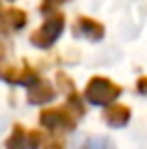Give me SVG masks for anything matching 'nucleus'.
I'll use <instances>...</instances> for the list:
<instances>
[{"mask_svg":"<svg viewBox=\"0 0 147 149\" xmlns=\"http://www.w3.org/2000/svg\"><path fill=\"white\" fill-rule=\"evenodd\" d=\"M105 123L109 127H125L131 119V109L127 105H111L107 111H105Z\"/></svg>","mask_w":147,"mask_h":149,"instance_id":"9","label":"nucleus"},{"mask_svg":"<svg viewBox=\"0 0 147 149\" xmlns=\"http://www.w3.org/2000/svg\"><path fill=\"white\" fill-rule=\"evenodd\" d=\"M121 87L105 77H93L85 87V99L93 105H111L119 99Z\"/></svg>","mask_w":147,"mask_h":149,"instance_id":"2","label":"nucleus"},{"mask_svg":"<svg viewBox=\"0 0 147 149\" xmlns=\"http://www.w3.org/2000/svg\"><path fill=\"white\" fill-rule=\"evenodd\" d=\"M26 24V12L20 8H2V32L8 34L10 30H20Z\"/></svg>","mask_w":147,"mask_h":149,"instance_id":"8","label":"nucleus"},{"mask_svg":"<svg viewBox=\"0 0 147 149\" xmlns=\"http://www.w3.org/2000/svg\"><path fill=\"white\" fill-rule=\"evenodd\" d=\"M65 30V16L61 12H49L45 22L30 34V42L36 49H50Z\"/></svg>","mask_w":147,"mask_h":149,"instance_id":"1","label":"nucleus"},{"mask_svg":"<svg viewBox=\"0 0 147 149\" xmlns=\"http://www.w3.org/2000/svg\"><path fill=\"white\" fill-rule=\"evenodd\" d=\"M73 32L75 36H83L89 40H101L105 36V26L89 16H79L73 24Z\"/></svg>","mask_w":147,"mask_h":149,"instance_id":"5","label":"nucleus"},{"mask_svg":"<svg viewBox=\"0 0 147 149\" xmlns=\"http://www.w3.org/2000/svg\"><path fill=\"white\" fill-rule=\"evenodd\" d=\"M77 113L67 105V107H54L40 113V125L47 127L52 133H67L77 127Z\"/></svg>","mask_w":147,"mask_h":149,"instance_id":"3","label":"nucleus"},{"mask_svg":"<svg viewBox=\"0 0 147 149\" xmlns=\"http://www.w3.org/2000/svg\"><path fill=\"white\" fill-rule=\"evenodd\" d=\"M2 77H4V81L6 83H10V85H26V87H30V85H34L36 81H38V74L36 71L32 69V67H28L24 65L22 69H16V67H8V65H4V69H2Z\"/></svg>","mask_w":147,"mask_h":149,"instance_id":"6","label":"nucleus"},{"mask_svg":"<svg viewBox=\"0 0 147 149\" xmlns=\"http://www.w3.org/2000/svg\"><path fill=\"white\" fill-rule=\"evenodd\" d=\"M65 2H69V0H42L40 10H42V12H50L52 8H56L59 4H65Z\"/></svg>","mask_w":147,"mask_h":149,"instance_id":"11","label":"nucleus"},{"mask_svg":"<svg viewBox=\"0 0 147 149\" xmlns=\"http://www.w3.org/2000/svg\"><path fill=\"white\" fill-rule=\"evenodd\" d=\"M81 149H115V145L107 137H89Z\"/></svg>","mask_w":147,"mask_h":149,"instance_id":"10","label":"nucleus"},{"mask_svg":"<svg viewBox=\"0 0 147 149\" xmlns=\"http://www.w3.org/2000/svg\"><path fill=\"white\" fill-rule=\"evenodd\" d=\"M137 89H139V93H147V77H145V79H139Z\"/></svg>","mask_w":147,"mask_h":149,"instance_id":"13","label":"nucleus"},{"mask_svg":"<svg viewBox=\"0 0 147 149\" xmlns=\"http://www.w3.org/2000/svg\"><path fill=\"white\" fill-rule=\"evenodd\" d=\"M56 97V91L52 89V85L47 81H36L34 85H30V91H28V101L32 105H42V103H49Z\"/></svg>","mask_w":147,"mask_h":149,"instance_id":"7","label":"nucleus"},{"mask_svg":"<svg viewBox=\"0 0 147 149\" xmlns=\"http://www.w3.org/2000/svg\"><path fill=\"white\" fill-rule=\"evenodd\" d=\"M42 135L38 131L24 129L22 125H14L10 137L6 139V149H38Z\"/></svg>","mask_w":147,"mask_h":149,"instance_id":"4","label":"nucleus"},{"mask_svg":"<svg viewBox=\"0 0 147 149\" xmlns=\"http://www.w3.org/2000/svg\"><path fill=\"white\" fill-rule=\"evenodd\" d=\"M45 149H65V143H63L61 139H56V137H54L52 141L47 143V147H45Z\"/></svg>","mask_w":147,"mask_h":149,"instance_id":"12","label":"nucleus"}]
</instances>
